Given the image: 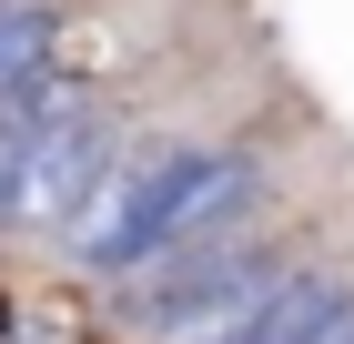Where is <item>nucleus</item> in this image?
I'll return each instance as SVG.
<instances>
[{
	"mask_svg": "<svg viewBox=\"0 0 354 344\" xmlns=\"http://www.w3.org/2000/svg\"><path fill=\"white\" fill-rule=\"evenodd\" d=\"M51 41H61L51 0H0V102H21L30 81H51Z\"/></svg>",
	"mask_w": 354,
	"mask_h": 344,
	"instance_id": "nucleus-4",
	"label": "nucleus"
},
{
	"mask_svg": "<svg viewBox=\"0 0 354 344\" xmlns=\"http://www.w3.org/2000/svg\"><path fill=\"white\" fill-rule=\"evenodd\" d=\"M283 284H294V264H283L273 243L223 233V243H192L172 264L132 273V284L111 293V324L132 344H233Z\"/></svg>",
	"mask_w": 354,
	"mask_h": 344,
	"instance_id": "nucleus-2",
	"label": "nucleus"
},
{
	"mask_svg": "<svg viewBox=\"0 0 354 344\" xmlns=\"http://www.w3.org/2000/svg\"><path fill=\"white\" fill-rule=\"evenodd\" d=\"M304 344H354V293H344V304H334V314L314 324V334H304Z\"/></svg>",
	"mask_w": 354,
	"mask_h": 344,
	"instance_id": "nucleus-7",
	"label": "nucleus"
},
{
	"mask_svg": "<svg viewBox=\"0 0 354 344\" xmlns=\"http://www.w3.org/2000/svg\"><path fill=\"white\" fill-rule=\"evenodd\" d=\"M0 111H10V102H0Z\"/></svg>",
	"mask_w": 354,
	"mask_h": 344,
	"instance_id": "nucleus-8",
	"label": "nucleus"
},
{
	"mask_svg": "<svg viewBox=\"0 0 354 344\" xmlns=\"http://www.w3.org/2000/svg\"><path fill=\"white\" fill-rule=\"evenodd\" d=\"M30 132H41V111H30V91L10 111H0V203H10V172H21V152H30Z\"/></svg>",
	"mask_w": 354,
	"mask_h": 344,
	"instance_id": "nucleus-6",
	"label": "nucleus"
},
{
	"mask_svg": "<svg viewBox=\"0 0 354 344\" xmlns=\"http://www.w3.org/2000/svg\"><path fill=\"white\" fill-rule=\"evenodd\" d=\"M253 183H263V162L253 152H213V142H183V152H132L111 162L102 192L71 212V233L61 253L82 273H111V284H132V273L172 264L192 243H223L243 223Z\"/></svg>",
	"mask_w": 354,
	"mask_h": 344,
	"instance_id": "nucleus-1",
	"label": "nucleus"
},
{
	"mask_svg": "<svg viewBox=\"0 0 354 344\" xmlns=\"http://www.w3.org/2000/svg\"><path fill=\"white\" fill-rule=\"evenodd\" d=\"M334 304H344V284H334V273H304V264H294V284L273 293V304H263V314H253L233 344H304L314 324L334 314Z\"/></svg>",
	"mask_w": 354,
	"mask_h": 344,
	"instance_id": "nucleus-5",
	"label": "nucleus"
},
{
	"mask_svg": "<svg viewBox=\"0 0 354 344\" xmlns=\"http://www.w3.org/2000/svg\"><path fill=\"white\" fill-rule=\"evenodd\" d=\"M30 111H41V132H30L21 172H10L0 223H10V233H71V212L102 192V172L122 152H111V122L82 91H61V81H30Z\"/></svg>",
	"mask_w": 354,
	"mask_h": 344,
	"instance_id": "nucleus-3",
	"label": "nucleus"
}]
</instances>
